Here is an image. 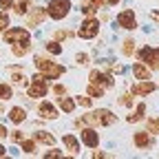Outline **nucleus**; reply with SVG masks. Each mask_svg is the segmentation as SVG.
<instances>
[{"label": "nucleus", "mask_w": 159, "mask_h": 159, "mask_svg": "<svg viewBox=\"0 0 159 159\" xmlns=\"http://www.w3.org/2000/svg\"><path fill=\"white\" fill-rule=\"evenodd\" d=\"M82 117H84V122L89 126H95V128H99V126L108 128V126H115L119 122V117L115 115L113 108H95V111H89L86 108V113Z\"/></svg>", "instance_id": "obj_1"}, {"label": "nucleus", "mask_w": 159, "mask_h": 159, "mask_svg": "<svg viewBox=\"0 0 159 159\" xmlns=\"http://www.w3.org/2000/svg\"><path fill=\"white\" fill-rule=\"evenodd\" d=\"M33 66L38 73H42L49 82L51 80H57V77H62L66 73V66L64 64H60V62H53L51 57L47 55H33Z\"/></svg>", "instance_id": "obj_2"}, {"label": "nucleus", "mask_w": 159, "mask_h": 159, "mask_svg": "<svg viewBox=\"0 0 159 159\" xmlns=\"http://www.w3.org/2000/svg\"><path fill=\"white\" fill-rule=\"evenodd\" d=\"M99 33H102V22H99L97 16H84L82 22H80L75 35L80 40H86V42H91V40H97Z\"/></svg>", "instance_id": "obj_3"}, {"label": "nucleus", "mask_w": 159, "mask_h": 159, "mask_svg": "<svg viewBox=\"0 0 159 159\" xmlns=\"http://www.w3.org/2000/svg\"><path fill=\"white\" fill-rule=\"evenodd\" d=\"M139 62H144L152 73L157 71L159 73V44H142L135 49V55Z\"/></svg>", "instance_id": "obj_4"}, {"label": "nucleus", "mask_w": 159, "mask_h": 159, "mask_svg": "<svg viewBox=\"0 0 159 159\" xmlns=\"http://www.w3.org/2000/svg\"><path fill=\"white\" fill-rule=\"evenodd\" d=\"M49 91H51L49 80L42 73H35V75L29 77V84H27V97L29 99H33V102L35 99H42V97L49 95Z\"/></svg>", "instance_id": "obj_5"}, {"label": "nucleus", "mask_w": 159, "mask_h": 159, "mask_svg": "<svg viewBox=\"0 0 159 159\" xmlns=\"http://www.w3.org/2000/svg\"><path fill=\"white\" fill-rule=\"evenodd\" d=\"M71 9H73V2H71V0H49L47 16H49L51 20H55V22H60V20L69 18Z\"/></svg>", "instance_id": "obj_6"}, {"label": "nucleus", "mask_w": 159, "mask_h": 159, "mask_svg": "<svg viewBox=\"0 0 159 159\" xmlns=\"http://www.w3.org/2000/svg\"><path fill=\"white\" fill-rule=\"evenodd\" d=\"M115 22L119 25V29H124V31H128V33H133V31H137L139 29V20H137V11L135 9H122L117 16H115Z\"/></svg>", "instance_id": "obj_7"}, {"label": "nucleus", "mask_w": 159, "mask_h": 159, "mask_svg": "<svg viewBox=\"0 0 159 159\" xmlns=\"http://www.w3.org/2000/svg\"><path fill=\"white\" fill-rule=\"evenodd\" d=\"M130 142H133L135 150H142V152H144V150H152V148L157 146V137L150 135L146 128H142V130H135V133H133Z\"/></svg>", "instance_id": "obj_8"}, {"label": "nucleus", "mask_w": 159, "mask_h": 159, "mask_svg": "<svg viewBox=\"0 0 159 159\" xmlns=\"http://www.w3.org/2000/svg\"><path fill=\"white\" fill-rule=\"evenodd\" d=\"M89 82L99 84V86H102V89H106V91H113V89H115V84H117V80H115V75H113L111 71L93 69V71L89 73Z\"/></svg>", "instance_id": "obj_9"}, {"label": "nucleus", "mask_w": 159, "mask_h": 159, "mask_svg": "<svg viewBox=\"0 0 159 159\" xmlns=\"http://www.w3.org/2000/svg\"><path fill=\"white\" fill-rule=\"evenodd\" d=\"M2 40L7 44H18V42H31V31L27 27H9L2 31Z\"/></svg>", "instance_id": "obj_10"}, {"label": "nucleus", "mask_w": 159, "mask_h": 159, "mask_svg": "<svg viewBox=\"0 0 159 159\" xmlns=\"http://www.w3.org/2000/svg\"><path fill=\"white\" fill-rule=\"evenodd\" d=\"M128 91L135 97H148V95H152V93L159 91V84L155 82V80H135Z\"/></svg>", "instance_id": "obj_11"}, {"label": "nucleus", "mask_w": 159, "mask_h": 159, "mask_svg": "<svg viewBox=\"0 0 159 159\" xmlns=\"http://www.w3.org/2000/svg\"><path fill=\"white\" fill-rule=\"evenodd\" d=\"M80 142H82V146H86L89 150H95V148H99V144H102V137H99L95 126L86 124L84 128H80Z\"/></svg>", "instance_id": "obj_12"}, {"label": "nucleus", "mask_w": 159, "mask_h": 159, "mask_svg": "<svg viewBox=\"0 0 159 159\" xmlns=\"http://www.w3.org/2000/svg\"><path fill=\"white\" fill-rule=\"evenodd\" d=\"M38 115H40V119H44V122H53V119H57L60 117V108H57V104H53L51 99H40V104H38Z\"/></svg>", "instance_id": "obj_13"}, {"label": "nucleus", "mask_w": 159, "mask_h": 159, "mask_svg": "<svg viewBox=\"0 0 159 159\" xmlns=\"http://www.w3.org/2000/svg\"><path fill=\"white\" fill-rule=\"evenodd\" d=\"M146 115H148L146 102H135V106L130 108V113L124 117V122L126 124H139V122H144V119H146Z\"/></svg>", "instance_id": "obj_14"}, {"label": "nucleus", "mask_w": 159, "mask_h": 159, "mask_svg": "<svg viewBox=\"0 0 159 159\" xmlns=\"http://www.w3.org/2000/svg\"><path fill=\"white\" fill-rule=\"evenodd\" d=\"M47 18H49V16H47V7H35V9L31 7V9L27 11V16H25L27 27H42Z\"/></svg>", "instance_id": "obj_15"}, {"label": "nucleus", "mask_w": 159, "mask_h": 159, "mask_svg": "<svg viewBox=\"0 0 159 159\" xmlns=\"http://www.w3.org/2000/svg\"><path fill=\"white\" fill-rule=\"evenodd\" d=\"M62 144H64V150L71 157H80V150H82V142H80V137H75L73 133H66V135H62Z\"/></svg>", "instance_id": "obj_16"}, {"label": "nucleus", "mask_w": 159, "mask_h": 159, "mask_svg": "<svg viewBox=\"0 0 159 159\" xmlns=\"http://www.w3.org/2000/svg\"><path fill=\"white\" fill-rule=\"evenodd\" d=\"M7 71H9V80H11L13 86L22 89V86L29 84V77H27V73H25V66H9Z\"/></svg>", "instance_id": "obj_17"}, {"label": "nucleus", "mask_w": 159, "mask_h": 159, "mask_svg": "<svg viewBox=\"0 0 159 159\" xmlns=\"http://www.w3.org/2000/svg\"><path fill=\"white\" fill-rule=\"evenodd\" d=\"M130 73H133V80H152V71L139 60L130 64Z\"/></svg>", "instance_id": "obj_18"}, {"label": "nucleus", "mask_w": 159, "mask_h": 159, "mask_svg": "<svg viewBox=\"0 0 159 159\" xmlns=\"http://www.w3.org/2000/svg\"><path fill=\"white\" fill-rule=\"evenodd\" d=\"M7 117H9V122H11V124L20 126V124H25V122H27V108H25V106H11Z\"/></svg>", "instance_id": "obj_19"}, {"label": "nucleus", "mask_w": 159, "mask_h": 159, "mask_svg": "<svg viewBox=\"0 0 159 159\" xmlns=\"http://www.w3.org/2000/svg\"><path fill=\"white\" fill-rule=\"evenodd\" d=\"M31 137L35 139L38 144H44V146H49V148H51V146H55V135H53V133H49V130H40V128H38V130H33V133H31Z\"/></svg>", "instance_id": "obj_20"}, {"label": "nucleus", "mask_w": 159, "mask_h": 159, "mask_svg": "<svg viewBox=\"0 0 159 159\" xmlns=\"http://www.w3.org/2000/svg\"><path fill=\"white\" fill-rule=\"evenodd\" d=\"M135 49H137V40H135L133 35L124 38L122 42H119V53H122L124 57H133V55H135Z\"/></svg>", "instance_id": "obj_21"}, {"label": "nucleus", "mask_w": 159, "mask_h": 159, "mask_svg": "<svg viewBox=\"0 0 159 159\" xmlns=\"http://www.w3.org/2000/svg\"><path fill=\"white\" fill-rule=\"evenodd\" d=\"M135 102H137V97H135L128 89H124L122 93L117 95V106H122V108H126V111H130V108L135 106Z\"/></svg>", "instance_id": "obj_22"}, {"label": "nucleus", "mask_w": 159, "mask_h": 159, "mask_svg": "<svg viewBox=\"0 0 159 159\" xmlns=\"http://www.w3.org/2000/svg\"><path fill=\"white\" fill-rule=\"evenodd\" d=\"M57 108L62 111V113H66V115H73V111L77 108V104H75V99H73V97L62 95V97H57Z\"/></svg>", "instance_id": "obj_23"}, {"label": "nucleus", "mask_w": 159, "mask_h": 159, "mask_svg": "<svg viewBox=\"0 0 159 159\" xmlns=\"http://www.w3.org/2000/svg\"><path fill=\"white\" fill-rule=\"evenodd\" d=\"M31 53V42H18V44H11V55L13 57H25Z\"/></svg>", "instance_id": "obj_24"}, {"label": "nucleus", "mask_w": 159, "mask_h": 159, "mask_svg": "<svg viewBox=\"0 0 159 159\" xmlns=\"http://www.w3.org/2000/svg\"><path fill=\"white\" fill-rule=\"evenodd\" d=\"M20 150H22L25 155H35L38 152V142L33 137H25L22 142H20Z\"/></svg>", "instance_id": "obj_25"}, {"label": "nucleus", "mask_w": 159, "mask_h": 159, "mask_svg": "<svg viewBox=\"0 0 159 159\" xmlns=\"http://www.w3.org/2000/svg\"><path fill=\"white\" fill-rule=\"evenodd\" d=\"M31 2H33V0H13L11 9H13L16 16H27V11L31 9Z\"/></svg>", "instance_id": "obj_26"}, {"label": "nucleus", "mask_w": 159, "mask_h": 159, "mask_svg": "<svg viewBox=\"0 0 159 159\" xmlns=\"http://www.w3.org/2000/svg\"><path fill=\"white\" fill-rule=\"evenodd\" d=\"M144 128H146L150 135L159 137V115H155V117H148V115H146V119H144Z\"/></svg>", "instance_id": "obj_27"}, {"label": "nucleus", "mask_w": 159, "mask_h": 159, "mask_svg": "<svg viewBox=\"0 0 159 159\" xmlns=\"http://www.w3.org/2000/svg\"><path fill=\"white\" fill-rule=\"evenodd\" d=\"M86 95L93 97V99H102V97H106V89H102L99 84L89 82V84H86Z\"/></svg>", "instance_id": "obj_28"}, {"label": "nucleus", "mask_w": 159, "mask_h": 159, "mask_svg": "<svg viewBox=\"0 0 159 159\" xmlns=\"http://www.w3.org/2000/svg\"><path fill=\"white\" fill-rule=\"evenodd\" d=\"M44 49H47V53L49 55H62V42H57V40H49V42L44 44Z\"/></svg>", "instance_id": "obj_29"}, {"label": "nucleus", "mask_w": 159, "mask_h": 159, "mask_svg": "<svg viewBox=\"0 0 159 159\" xmlns=\"http://www.w3.org/2000/svg\"><path fill=\"white\" fill-rule=\"evenodd\" d=\"M73 38H75V31H71V29H57V31H53V40H57V42L73 40Z\"/></svg>", "instance_id": "obj_30"}, {"label": "nucleus", "mask_w": 159, "mask_h": 159, "mask_svg": "<svg viewBox=\"0 0 159 159\" xmlns=\"http://www.w3.org/2000/svg\"><path fill=\"white\" fill-rule=\"evenodd\" d=\"M80 11H82V16H97V7L91 2V0H82V2H80Z\"/></svg>", "instance_id": "obj_31"}, {"label": "nucleus", "mask_w": 159, "mask_h": 159, "mask_svg": "<svg viewBox=\"0 0 159 159\" xmlns=\"http://www.w3.org/2000/svg\"><path fill=\"white\" fill-rule=\"evenodd\" d=\"M13 97V86L7 82H0V102H9Z\"/></svg>", "instance_id": "obj_32"}, {"label": "nucleus", "mask_w": 159, "mask_h": 159, "mask_svg": "<svg viewBox=\"0 0 159 159\" xmlns=\"http://www.w3.org/2000/svg\"><path fill=\"white\" fill-rule=\"evenodd\" d=\"M75 64L77 66H89L91 64V53L89 51H77L75 53Z\"/></svg>", "instance_id": "obj_33"}, {"label": "nucleus", "mask_w": 159, "mask_h": 159, "mask_svg": "<svg viewBox=\"0 0 159 159\" xmlns=\"http://www.w3.org/2000/svg\"><path fill=\"white\" fill-rule=\"evenodd\" d=\"M75 104L82 106V108H91V106H93V97H89L86 93H84V95H77V97H75Z\"/></svg>", "instance_id": "obj_34"}, {"label": "nucleus", "mask_w": 159, "mask_h": 159, "mask_svg": "<svg viewBox=\"0 0 159 159\" xmlns=\"http://www.w3.org/2000/svg\"><path fill=\"white\" fill-rule=\"evenodd\" d=\"M51 89H53V95H55V97H62V95H69V89H66L64 84H60V82H55V84H53Z\"/></svg>", "instance_id": "obj_35"}, {"label": "nucleus", "mask_w": 159, "mask_h": 159, "mask_svg": "<svg viewBox=\"0 0 159 159\" xmlns=\"http://www.w3.org/2000/svg\"><path fill=\"white\" fill-rule=\"evenodd\" d=\"M9 139H11L13 144H20V142L25 139V133L20 130V128H16V130H11V133H9Z\"/></svg>", "instance_id": "obj_36"}, {"label": "nucleus", "mask_w": 159, "mask_h": 159, "mask_svg": "<svg viewBox=\"0 0 159 159\" xmlns=\"http://www.w3.org/2000/svg\"><path fill=\"white\" fill-rule=\"evenodd\" d=\"M5 29H9V13L0 9V33H2Z\"/></svg>", "instance_id": "obj_37"}, {"label": "nucleus", "mask_w": 159, "mask_h": 159, "mask_svg": "<svg viewBox=\"0 0 159 159\" xmlns=\"http://www.w3.org/2000/svg\"><path fill=\"white\" fill-rule=\"evenodd\" d=\"M44 157H47V159H51V157H64V152H62V150H57L55 146H51V150L44 152Z\"/></svg>", "instance_id": "obj_38"}, {"label": "nucleus", "mask_w": 159, "mask_h": 159, "mask_svg": "<svg viewBox=\"0 0 159 159\" xmlns=\"http://www.w3.org/2000/svg\"><path fill=\"white\" fill-rule=\"evenodd\" d=\"M91 157L93 159H106V157H111V152H104V150H97L95 148V152H91Z\"/></svg>", "instance_id": "obj_39"}, {"label": "nucleus", "mask_w": 159, "mask_h": 159, "mask_svg": "<svg viewBox=\"0 0 159 159\" xmlns=\"http://www.w3.org/2000/svg\"><path fill=\"white\" fill-rule=\"evenodd\" d=\"M122 0H104V9H113V7H119Z\"/></svg>", "instance_id": "obj_40"}, {"label": "nucleus", "mask_w": 159, "mask_h": 159, "mask_svg": "<svg viewBox=\"0 0 159 159\" xmlns=\"http://www.w3.org/2000/svg\"><path fill=\"white\" fill-rule=\"evenodd\" d=\"M150 20H152V22H155V27H159V9H150Z\"/></svg>", "instance_id": "obj_41"}, {"label": "nucleus", "mask_w": 159, "mask_h": 159, "mask_svg": "<svg viewBox=\"0 0 159 159\" xmlns=\"http://www.w3.org/2000/svg\"><path fill=\"white\" fill-rule=\"evenodd\" d=\"M11 5H13V0H0V9H2V11L11 9Z\"/></svg>", "instance_id": "obj_42"}, {"label": "nucleus", "mask_w": 159, "mask_h": 159, "mask_svg": "<svg viewBox=\"0 0 159 159\" xmlns=\"http://www.w3.org/2000/svg\"><path fill=\"white\" fill-rule=\"evenodd\" d=\"M9 137V130H7V126L5 124H0V139H7Z\"/></svg>", "instance_id": "obj_43"}, {"label": "nucleus", "mask_w": 159, "mask_h": 159, "mask_svg": "<svg viewBox=\"0 0 159 159\" xmlns=\"http://www.w3.org/2000/svg\"><path fill=\"white\" fill-rule=\"evenodd\" d=\"M91 2H93L97 9H104V0H91Z\"/></svg>", "instance_id": "obj_44"}, {"label": "nucleus", "mask_w": 159, "mask_h": 159, "mask_svg": "<svg viewBox=\"0 0 159 159\" xmlns=\"http://www.w3.org/2000/svg\"><path fill=\"white\" fill-rule=\"evenodd\" d=\"M0 157H7V148H5L2 144H0Z\"/></svg>", "instance_id": "obj_45"}, {"label": "nucleus", "mask_w": 159, "mask_h": 159, "mask_svg": "<svg viewBox=\"0 0 159 159\" xmlns=\"http://www.w3.org/2000/svg\"><path fill=\"white\" fill-rule=\"evenodd\" d=\"M0 113H2V102H0Z\"/></svg>", "instance_id": "obj_46"}]
</instances>
